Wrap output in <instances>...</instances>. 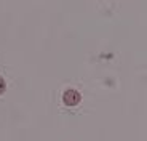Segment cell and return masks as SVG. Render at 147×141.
I'll return each instance as SVG.
<instances>
[{
    "mask_svg": "<svg viewBox=\"0 0 147 141\" xmlns=\"http://www.w3.org/2000/svg\"><path fill=\"white\" fill-rule=\"evenodd\" d=\"M3 92H5V82H3V79L0 77V95H3Z\"/></svg>",
    "mask_w": 147,
    "mask_h": 141,
    "instance_id": "2",
    "label": "cell"
},
{
    "mask_svg": "<svg viewBox=\"0 0 147 141\" xmlns=\"http://www.w3.org/2000/svg\"><path fill=\"white\" fill-rule=\"evenodd\" d=\"M63 101L66 106H69V108H74V106H77L78 103L82 101V96H80V93L77 92V90H66L63 95Z\"/></svg>",
    "mask_w": 147,
    "mask_h": 141,
    "instance_id": "1",
    "label": "cell"
}]
</instances>
